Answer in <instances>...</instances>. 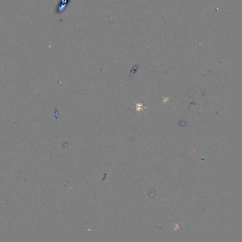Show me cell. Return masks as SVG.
<instances>
[{
	"label": "cell",
	"mask_w": 242,
	"mask_h": 242,
	"mask_svg": "<svg viewBox=\"0 0 242 242\" xmlns=\"http://www.w3.org/2000/svg\"><path fill=\"white\" fill-rule=\"evenodd\" d=\"M71 0H60L57 4L56 9V13L60 14L62 13L66 8Z\"/></svg>",
	"instance_id": "cell-1"
}]
</instances>
